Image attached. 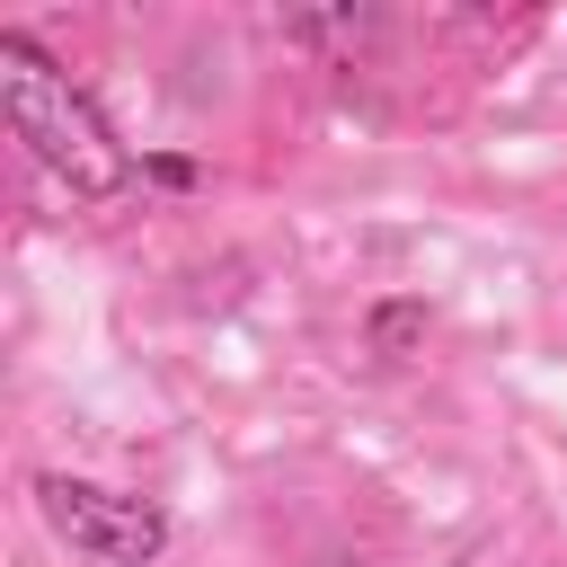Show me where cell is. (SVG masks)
Returning <instances> with one entry per match:
<instances>
[{"instance_id": "cell-1", "label": "cell", "mask_w": 567, "mask_h": 567, "mask_svg": "<svg viewBox=\"0 0 567 567\" xmlns=\"http://www.w3.org/2000/svg\"><path fill=\"white\" fill-rule=\"evenodd\" d=\"M0 97H9V133L35 151V168H53L80 204H106L142 177V159L115 142V124L97 115V97L27 35V27H0Z\"/></svg>"}, {"instance_id": "cell-2", "label": "cell", "mask_w": 567, "mask_h": 567, "mask_svg": "<svg viewBox=\"0 0 567 567\" xmlns=\"http://www.w3.org/2000/svg\"><path fill=\"white\" fill-rule=\"evenodd\" d=\"M27 496H35L44 532L89 567H151L168 549V514L151 496H124V487H97V478H71V470H35Z\"/></svg>"}, {"instance_id": "cell-3", "label": "cell", "mask_w": 567, "mask_h": 567, "mask_svg": "<svg viewBox=\"0 0 567 567\" xmlns=\"http://www.w3.org/2000/svg\"><path fill=\"white\" fill-rule=\"evenodd\" d=\"M425 328H434V310H425V301H372V319H363V337H372V354H381V363H408V354L425 346Z\"/></svg>"}, {"instance_id": "cell-4", "label": "cell", "mask_w": 567, "mask_h": 567, "mask_svg": "<svg viewBox=\"0 0 567 567\" xmlns=\"http://www.w3.org/2000/svg\"><path fill=\"white\" fill-rule=\"evenodd\" d=\"M142 177L168 186V195H195V186H204V159H186V151H142Z\"/></svg>"}]
</instances>
